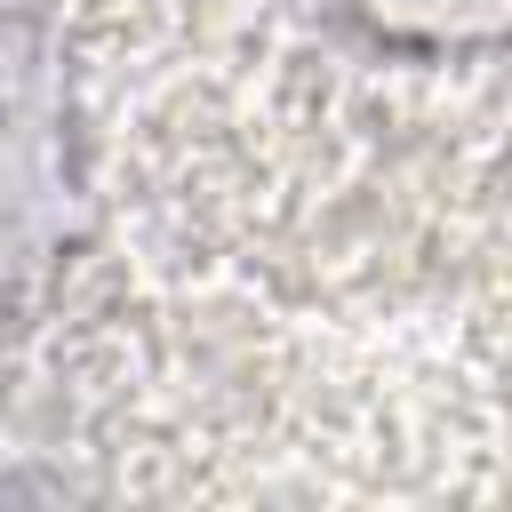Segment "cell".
Segmentation results:
<instances>
[{"instance_id":"obj_1","label":"cell","mask_w":512,"mask_h":512,"mask_svg":"<svg viewBox=\"0 0 512 512\" xmlns=\"http://www.w3.org/2000/svg\"><path fill=\"white\" fill-rule=\"evenodd\" d=\"M328 16L384 64L464 72L512 56V0H328Z\"/></svg>"},{"instance_id":"obj_2","label":"cell","mask_w":512,"mask_h":512,"mask_svg":"<svg viewBox=\"0 0 512 512\" xmlns=\"http://www.w3.org/2000/svg\"><path fill=\"white\" fill-rule=\"evenodd\" d=\"M56 216V152L24 96L0 88V280L8 256H40V232Z\"/></svg>"}]
</instances>
